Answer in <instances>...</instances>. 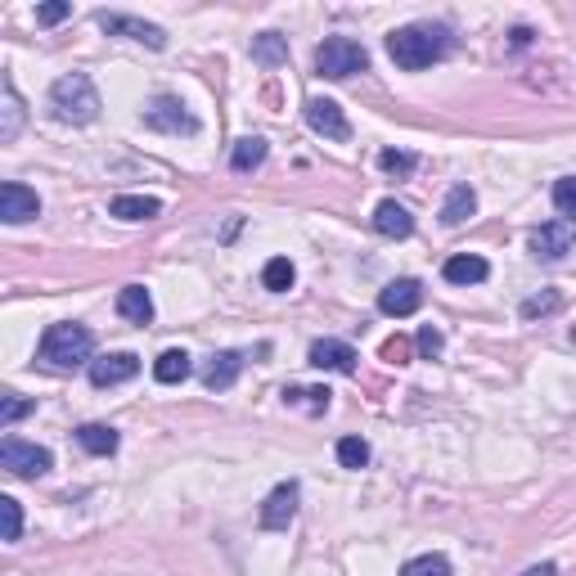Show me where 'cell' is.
I'll return each instance as SVG.
<instances>
[{
    "label": "cell",
    "mask_w": 576,
    "mask_h": 576,
    "mask_svg": "<svg viewBox=\"0 0 576 576\" xmlns=\"http://www.w3.org/2000/svg\"><path fill=\"white\" fill-rule=\"evenodd\" d=\"M99 90L86 72H63L50 86V113L59 117L63 126H90L99 117Z\"/></svg>",
    "instance_id": "cell-2"
},
{
    "label": "cell",
    "mask_w": 576,
    "mask_h": 576,
    "mask_svg": "<svg viewBox=\"0 0 576 576\" xmlns=\"http://www.w3.org/2000/svg\"><path fill=\"white\" fill-rule=\"evenodd\" d=\"M54 464V455L36 441H23V437H5L0 441V468L14 477H45Z\"/></svg>",
    "instance_id": "cell-6"
},
{
    "label": "cell",
    "mask_w": 576,
    "mask_h": 576,
    "mask_svg": "<svg viewBox=\"0 0 576 576\" xmlns=\"http://www.w3.org/2000/svg\"><path fill=\"white\" fill-rule=\"evenodd\" d=\"M387 54H392L396 68L423 72V68H432L437 59H446V54H450V27H441V23L396 27V32L387 36Z\"/></svg>",
    "instance_id": "cell-1"
},
{
    "label": "cell",
    "mask_w": 576,
    "mask_h": 576,
    "mask_svg": "<svg viewBox=\"0 0 576 576\" xmlns=\"http://www.w3.org/2000/svg\"><path fill=\"white\" fill-rule=\"evenodd\" d=\"M306 360H311L315 369H333V374H356V351H351V342H338V338H315L311 351H306Z\"/></svg>",
    "instance_id": "cell-14"
},
{
    "label": "cell",
    "mask_w": 576,
    "mask_h": 576,
    "mask_svg": "<svg viewBox=\"0 0 576 576\" xmlns=\"http://www.w3.org/2000/svg\"><path fill=\"white\" fill-rule=\"evenodd\" d=\"M158 212H162V203L149 194H117L113 203H108V216H117V221H153Z\"/></svg>",
    "instance_id": "cell-17"
},
{
    "label": "cell",
    "mask_w": 576,
    "mask_h": 576,
    "mask_svg": "<svg viewBox=\"0 0 576 576\" xmlns=\"http://www.w3.org/2000/svg\"><path fill=\"white\" fill-rule=\"evenodd\" d=\"M527 248H531V257H540V261L567 257V252L576 248V225L572 221H545V225H536V230L527 234Z\"/></svg>",
    "instance_id": "cell-8"
},
{
    "label": "cell",
    "mask_w": 576,
    "mask_h": 576,
    "mask_svg": "<svg viewBox=\"0 0 576 576\" xmlns=\"http://www.w3.org/2000/svg\"><path fill=\"white\" fill-rule=\"evenodd\" d=\"M117 315L131 324H149L153 320V297L144 284H126L122 293H117Z\"/></svg>",
    "instance_id": "cell-18"
},
{
    "label": "cell",
    "mask_w": 576,
    "mask_h": 576,
    "mask_svg": "<svg viewBox=\"0 0 576 576\" xmlns=\"http://www.w3.org/2000/svg\"><path fill=\"white\" fill-rule=\"evenodd\" d=\"M194 374V360H189V351H180V347H171V351H162L158 360H153V378L158 383H185V378Z\"/></svg>",
    "instance_id": "cell-21"
},
{
    "label": "cell",
    "mask_w": 576,
    "mask_h": 576,
    "mask_svg": "<svg viewBox=\"0 0 576 576\" xmlns=\"http://www.w3.org/2000/svg\"><path fill=\"white\" fill-rule=\"evenodd\" d=\"M378 167L387 171V176H396V180H405L414 171V153H401V149H383L378 153Z\"/></svg>",
    "instance_id": "cell-33"
},
{
    "label": "cell",
    "mask_w": 576,
    "mask_h": 576,
    "mask_svg": "<svg viewBox=\"0 0 576 576\" xmlns=\"http://www.w3.org/2000/svg\"><path fill=\"white\" fill-rule=\"evenodd\" d=\"M135 374H140V356L135 351H108V356L90 360V383L95 387H117Z\"/></svg>",
    "instance_id": "cell-13"
},
{
    "label": "cell",
    "mask_w": 576,
    "mask_h": 576,
    "mask_svg": "<svg viewBox=\"0 0 576 576\" xmlns=\"http://www.w3.org/2000/svg\"><path fill=\"white\" fill-rule=\"evenodd\" d=\"M419 351H423V356H428V360L441 351V333L432 329V324H428V329H419Z\"/></svg>",
    "instance_id": "cell-37"
},
{
    "label": "cell",
    "mask_w": 576,
    "mask_h": 576,
    "mask_svg": "<svg viewBox=\"0 0 576 576\" xmlns=\"http://www.w3.org/2000/svg\"><path fill=\"white\" fill-rule=\"evenodd\" d=\"M338 464H342V468H365V464H369V441L342 437V441H338Z\"/></svg>",
    "instance_id": "cell-31"
},
{
    "label": "cell",
    "mask_w": 576,
    "mask_h": 576,
    "mask_svg": "<svg viewBox=\"0 0 576 576\" xmlns=\"http://www.w3.org/2000/svg\"><path fill=\"white\" fill-rule=\"evenodd\" d=\"M293 279H297V270L288 257H270L266 266H261V288H270V293H288Z\"/></svg>",
    "instance_id": "cell-25"
},
{
    "label": "cell",
    "mask_w": 576,
    "mask_h": 576,
    "mask_svg": "<svg viewBox=\"0 0 576 576\" xmlns=\"http://www.w3.org/2000/svg\"><path fill=\"white\" fill-rule=\"evenodd\" d=\"M140 122L162 135H198V117L180 104V95H153L140 108Z\"/></svg>",
    "instance_id": "cell-5"
},
{
    "label": "cell",
    "mask_w": 576,
    "mask_h": 576,
    "mask_svg": "<svg viewBox=\"0 0 576 576\" xmlns=\"http://www.w3.org/2000/svg\"><path fill=\"white\" fill-rule=\"evenodd\" d=\"M554 207H558V216H563V221L576 225V176L554 180Z\"/></svg>",
    "instance_id": "cell-30"
},
{
    "label": "cell",
    "mask_w": 576,
    "mask_h": 576,
    "mask_svg": "<svg viewBox=\"0 0 576 576\" xmlns=\"http://www.w3.org/2000/svg\"><path fill=\"white\" fill-rule=\"evenodd\" d=\"M423 306V284L419 279H392V284L378 288V311L392 315V320H405Z\"/></svg>",
    "instance_id": "cell-12"
},
{
    "label": "cell",
    "mask_w": 576,
    "mask_h": 576,
    "mask_svg": "<svg viewBox=\"0 0 576 576\" xmlns=\"http://www.w3.org/2000/svg\"><path fill=\"white\" fill-rule=\"evenodd\" d=\"M441 275H446L450 284H482V279L491 275V266H486L482 257H473V252H455V257H446Z\"/></svg>",
    "instance_id": "cell-19"
},
{
    "label": "cell",
    "mask_w": 576,
    "mask_h": 576,
    "mask_svg": "<svg viewBox=\"0 0 576 576\" xmlns=\"http://www.w3.org/2000/svg\"><path fill=\"white\" fill-rule=\"evenodd\" d=\"M473 212H477V194L468 185H455L446 194V203H441V225H464Z\"/></svg>",
    "instance_id": "cell-23"
},
{
    "label": "cell",
    "mask_w": 576,
    "mask_h": 576,
    "mask_svg": "<svg viewBox=\"0 0 576 576\" xmlns=\"http://www.w3.org/2000/svg\"><path fill=\"white\" fill-rule=\"evenodd\" d=\"M0 99H5V122H0V140H14L18 135V126H23V99H18V90H14V81L5 77V90H0Z\"/></svg>",
    "instance_id": "cell-26"
},
{
    "label": "cell",
    "mask_w": 576,
    "mask_h": 576,
    "mask_svg": "<svg viewBox=\"0 0 576 576\" xmlns=\"http://www.w3.org/2000/svg\"><path fill=\"white\" fill-rule=\"evenodd\" d=\"M522 576H558V567L554 563H536V567H527Z\"/></svg>",
    "instance_id": "cell-38"
},
{
    "label": "cell",
    "mask_w": 576,
    "mask_h": 576,
    "mask_svg": "<svg viewBox=\"0 0 576 576\" xmlns=\"http://www.w3.org/2000/svg\"><path fill=\"white\" fill-rule=\"evenodd\" d=\"M117 441L122 437H117V428H108V423H81L77 428V446L86 450V455H99V459L113 455Z\"/></svg>",
    "instance_id": "cell-20"
},
{
    "label": "cell",
    "mask_w": 576,
    "mask_h": 576,
    "mask_svg": "<svg viewBox=\"0 0 576 576\" xmlns=\"http://www.w3.org/2000/svg\"><path fill=\"white\" fill-rule=\"evenodd\" d=\"M72 14V5L68 0H50V5H36V23L41 27H54V23H63V18Z\"/></svg>",
    "instance_id": "cell-35"
},
{
    "label": "cell",
    "mask_w": 576,
    "mask_h": 576,
    "mask_svg": "<svg viewBox=\"0 0 576 576\" xmlns=\"http://www.w3.org/2000/svg\"><path fill=\"white\" fill-rule=\"evenodd\" d=\"M374 230L383 234V239H410V234H414V216L405 212L396 198H383V203L374 207Z\"/></svg>",
    "instance_id": "cell-15"
},
{
    "label": "cell",
    "mask_w": 576,
    "mask_h": 576,
    "mask_svg": "<svg viewBox=\"0 0 576 576\" xmlns=\"http://www.w3.org/2000/svg\"><path fill=\"white\" fill-rule=\"evenodd\" d=\"M0 518H5V540L14 545V540L23 536V509H18L14 495H0Z\"/></svg>",
    "instance_id": "cell-34"
},
{
    "label": "cell",
    "mask_w": 576,
    "mask_h": 576,
    "mask_svg": "<svg viewBox=\"0 0 576 576\" xmlns=\"http://www.w3.org/2000/svg\"><path fill=\"white\" fill-rule=\"evenodd\" d=\"M32 410H36V401H27V396H18V392H5L0 396V428H14V423Z\"/></svg>",
    "instance_id": "cell-29"
},
{
    "label": "cell",
    "mask_w": 576,
    "mask_h": 576,
    "mask_svg": "<svg viewBox=\"0 0 576 576\" xmlns=\"http://www.w3.org/2000/svg\"><path fill=\"white\" fill-rule=\"evenodd\" d=\"M243 374V356L239 351H216L212 365L203 369V387L207 392H225V387H234Z\"/></svg>",
    "instance_id": "cell-16"
},
{
    "label": "cell",
    "mask_w": 576,
    "mask_h": 576,
    "mask_svg": "<svg viewBox=\"0 0 576 576\" xmlns=\"http://www.w3.org/2000/svg\"><path fill=\"white\" fill-rule=\"evenodd\" d=\"M306 126L315 135H324V140H351V122L338 99H320V95L306 99Z\"/></svg>",
    "instance_id": "cell-9"
},
{
    "label": "cell",
    "mask_w": 576,
    "mask_h": 576,
    "mask_svg": "<svg viewBox=\"0 0 576 576\" xmlns=\"http://www.w3.org/2000/svg\"><path fill=\"white\" fill-rule=\"evenodd\" d=\"M90 351H95V338H90L86 324H50V329L41 333V347H36V356L45 360L50 369H77V365H90Z\"/></svg>",
    "instance_id": "cell-3"
},
{
    "label": "cell",
    "mask_w": 576,
    "mask_h": 576,
    "mask_svg": "<svg viewBox=\"0 0 576 576\" xmlns=\"http://www.w3.org/2000/svg\"><path fill=\"white\" fill-rule=\"evenodd\" d=\"M401 576H455V567H450L441 554H419L401 567Z\"/></svg>",
    "instance_id": "cell-28"
},
{
    "label": "cell",
    "mask_w": 576,
    "mask_h": 576,
    "mask_svg": "<svg viewBox=\"0 0 576 576\" xmlns=\"http://www.w3.org/2000/svg\"><path fill=\"white\" fill-rule=\"evenodd\" d=\"M558 306H563V297H558V293H536V297H527V302L518 306V315H522V320H540V315H554Z\"/></svg>",
    "instance_id": "cell-32"
},
{
    "label": "cell",
    "mask_w": 576,
    "mask_h": 576,
    "mask_svg": "<svg viewBox=\"0 0 576 576\" xmlns=\"http://www.w3.org/2000/svg\"><path fill=\"white\" fill-rule=\"evenodd\" d=\"M383 360H392V365H410V342H405V338H387L383 342Z\"/></svg>",
    "instance_id": "cell-36"
},
{
    "label": "cell",
    "mask_w": 576,
    "mask_h": 576,
    "mask_svg": "<svg viewBox=\"0 0 576 576\" xmlns=\"http://www.w3.org/2000/svg\"><path fill=\"white\" fill-rule=\"evenodd\" d=\"M252 59H257L261 68H279V63H288V36H279V32L252 36Z\"/></svg>",
    "instance_id": "cell-24"
},
{
    "label": "cell",
    "mask_w": 576,
    "mask_h": 576,
    "mask_svg": "<svg viewBox=\"0 0 576 576\" xmlns=\"http://www.w3.org/2000/svg\"><path fill=\"white\" fill-rule=\"evenodd\" d=\"M95 23L104 27L108 36H126V41H140V45H149V50L167 45V32H162L158 23H144V18H135V14H108V9H99Z\"/></svg>",
    "instance_id": "cell-7"
},
{
    "label": "cell",
    "mask_w": 576,
    "mask_h": 576,
    "mask_svg": "<svg viewBox=\"0 0 576 576\" xmlns=\"http://www.w3.org/2000/svg\"><path fill=\"white\" fill-rule=\"evenodd\" d=\"M302 396H306V410H311V414H324V410H329V387H284V405H297V401H302Z\"/></svg>",
    "instance_id": "cell-27"
},
{
    "label": "cell",
    "mask_w": 576,
    "mask_h": 576,
    "mask_svg": "<svg viewBox=\"0 0 576 576\" xmlns=\"http://www.w3.org/2000/svg\"><path fill=\"white\" fill-rule=\"evenodd\" d=\"M266 153H270V144L261 140V135H248V140H239L230 149V167L239 171V176H248V171H257L261 162H266Z\"/></svg>",
    "instance_id": "cell-22"
},
{
    "label": "cell",
    "mask_w": 576,
    "mask_h": 576,
    "mask_svg": "<svg viewBox=\"0 0 576 576\" xmlns=\"http://www.w3.org/2000/svg\"><path fill=\"white\" fill-rule=\"evenodd\" d=\"M365 68H369V50L360 41H351V36H324V41L315 45V72H320V77L347 81Z\"/></svg>",
    "instance_id": "cell-4"
},
{
    "label": "cell",
    "mask_w": 576,
    "mask_h": 576,
    "mask_svg": "<svg viewBox=\"0 0 576 576\" xmlns=\"http://www.w3.org/2000/svg\"><path fill=\"white\" fill-rule=\"evenodd\" d=\"M297 500H302V491H297V482H279L275 491L261 500V513L257 522L266 531H288V522L297 518Z\"/></svg>",
    "instance_id": "cell-10"
},
{
    "label": "cell",
    "mask_w": 576,
    "mask_h": 576,
    "mask_svg": "<svg viewBox=\"0 0 576 576\" xmlns=\"http://www.w3.org/2000/svg\"><path fill=\"white\" fill-rule=\"evenodd\" d=\"M41 216V198H36V189L18 185V180H5L0 185V221L5 225H27Z\"/></svg>",
    "instance_id": "cell-11"
}]
</instances>
